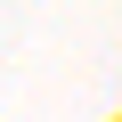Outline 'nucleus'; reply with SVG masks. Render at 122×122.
<instances>
[]
</instances>
